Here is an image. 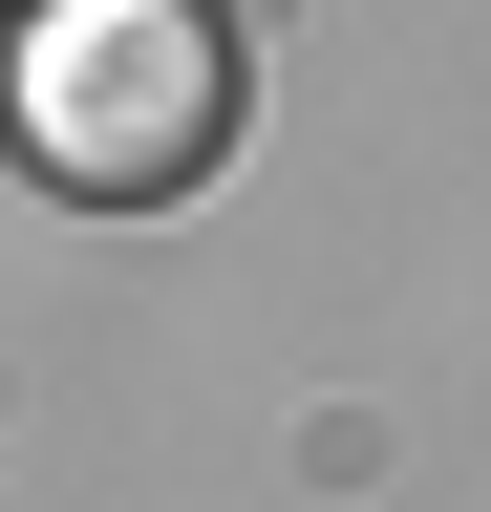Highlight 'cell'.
<instances>
[{"label":"cell","instance_id":"obj_1","mask_svg":"<svg viewBox=\"0 0 491 512\" xmlns=\"http://www.w3.org/2000/svg\"><path fill=\"white\" fill-rule=\"evenodd\" d=\"M0 150L65 214H171L235 150V22L214 0H0Z\"/></svg>","mask_w":491,"mask_h":512}]
</instances>
